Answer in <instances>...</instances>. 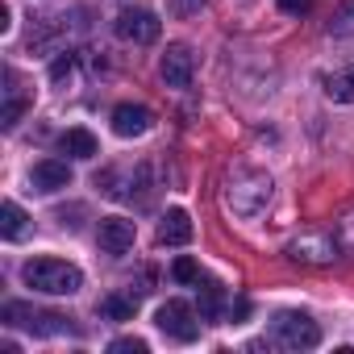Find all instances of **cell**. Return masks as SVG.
I'll list each match as a JSON object with an SVG mask.
<instances>
[{
    "label": "cell",
    "mask_w": 354,
    "mask_h": 354,
    "mask_svg": "<svg viewBox=\"0 0 354 354\" xmlns=\"http://www.w3.org/2000/svg\"><path fill=\"white\" fill-rule=\"evenodd\" d=\"M271 201V175L263 171H234L230 175V188H225V205L234 217H259Z\"/></svg>",
    "instance_id": "2"
},
{
    "label": "cell",
    "mask_w": 354,
    "mask_h": 354,
    "mask_svg": "<svg viewBox=\"0 0 354 354\" xmlns=\"http://www.w3.org/2000/svg\"><path fill=\"white\" fill-rule=\"evenodd\" d=\"M5 84H9V88H5V113H0V121H5V129H13V125L21 121V113L30 109V96L17 88V75H13V71H5Z\"/></svg>",
    "instance_id": "15"
},
{
    "label": "cell",
    "mask_w": 354,
    "mask_h": 354,
    "mask_svg": "<svg viewBox=\"0 0 354 354\" xmlns=\"http://www.w3.org/2000/svg\"><path fill=\"white\" fill-rule=\"evenodd\" d=\"M117 34H121L125 42H133V46H150V42H158L162 26H158V17L146 13V9H121V13H117Z\"/></svg>",
    "instance_id": "6"
},
{
    "label": "cell",
    "mask_w": 354,
    "mask_h": 354,
    "mask_svg": "<svg viewBox=\"0 0 354 354\" xmlns=\"http://www.w3.org/2000/svg\"><path fill=\"white\" fill-rule=\"evenodd\" d=\"M9 26H13L9 21V5H0V34H9Z\"/></svg>",
    "instance_id": "25"
},
{
    "label": "cell",
    "mask_w": 354,
    "mask_h": 354,
    "mask_svg": "<svg viewBox=\"0 0 354 354\" xmlns=\"http://www.w3.org/2000/svg\"><path fill=\"white\" fill-rule=\"evenodd\" d=\"M209 5V0H171V13L175 17H192V13H201Z\"/></svg>",
    "instance_id": "23"
},
{
    "label": "cell",
    "mask_w": 354,
    "mask_h": 354,
    "mask_svg": "<svg viewBox=\"0 0 354 354\" xmlns=\"http://www.w3.org/2000/svg\"><path fill=\"white\" fill-rule=\"evenodd\" d=\"M321 84H325V96H329L333 104H354V63H350V67L329 71Z\"/></svg>",
    "instance_id": "14"
},
{
    "label": "cell",
    "mask_w": 354,
    "mask_h": 354,
    "mask_svg": "<svg viewBox=\"0 0 354 354\" xmlns=\"http://www.w3.org/2000/svg\"><path fill=\"white\" fill-rule=\"evenodd\" d=\"M158 242L162 246H188L192 242V217L184 209H167V217L158 221Z\"/></svg>",
    "instance_id": "12"
},
{
    "label": "cell",
    "mask_w": 354,
    "mask_h": 354,
    "mask_svg": "<svg viewBox=\"0 0 354 354\" xmlns=\"http://www.w3.org/2000/svg\"><path fill=\"white\" fill-rule=\"evenodd\" d=\"M279 9H283L288 17H304V13L313 9V0H279Z\"/></svg>",
    "instance_id": "24"
},
{
    "label": "cell",
    "mask_w": 354,
    "mask_h": 354,
    "mask_svg": "<svg viewBox=\"0 0 354 354\" xmlns=\"http://www.w3.org/2000/svg\"><path fill=\"white\" fill-rule=\"evenodd\" d=\"M133 221H125V217H104L100 221V250L104 254H125L129 246H133Z\"/></svg>",
    "instance_id": "10"
},
{
    "label": "cell",
    "mask_w": 354,
    "mask_h": 354,
    "mask_svg": "<svg viewBox=\"0 0 354 354\" xmlns=\"http://www.w3.org/2000/svg\"><path fill=\"white\" fill-rule=\"evenodd\" d=\"M150 109L146 104H117L113 109V129L121 133V138H142L146 129H150Z\"/></svg>",
    "instance_id": "11"
},
{
    "label": "cell",
    "mask_w": 354,
    "mask_h": 354,
    "mask_svg": "<svg viewBox=\"0 0 354 354\" xmlns=\"http://www.w3.org/2000/svg\"><path fill=\"white\" fill-rule=\"evenodd\" d=\"M63 150H67L71 158H96L100 146H96V138H92L88 129H67V133H63Z\"/></svg>",
    "instance_id": "17"
},
{
    "label": "cell",
    "mask_w": 354,
    "mask_h": 354,
    "mask_svg": "<svg viewBox=\"0 0 354 354\" xmlns=\"http://www.w3.org/2000/svg\"><path fill=\"white\" fill-rule=\"evenodd\" d=\"M109 350L113 354H146V342L142 337H117V342H109Z\"/></svg>",
    "instance_id": "22"
},
{
    "label": "cell",
    "mask_w": 354,
    "mask_h": 354,
    "mask_svg": "<svg viewBox=\"0 0 354 354\" xmlns=\"http://www.w3.org/2000/svg\"><path fill=\"white\" fill-rule=\"evenodd\" d=\"M30 184H34V192H59V188H67L71 184V167L63 162V158H42V162H34V171H30Z\"/></svg>",
    "instance_id": "9"
},
{
    "label": "cell",
    "mask_w": 354,
    "mask_h": 354,
    "mask_svg": "<svg viewBox=\"0 0 354 354\" xmlns=\"http://www.w3.org/2000/svg\"><path fill=\"white\" fill-rule=\"evenodd\" d=\"M288 259L321 267V263H333V259H337V242L325 238V234H304V238H296V242L288 246Z\"/></svg>",
    "instance_id": "8"
},
{
    "label": "cell",
    "mask_w": 354,
    "mask_h": 354,
    "mask_svg": "<svg viewBox=\"0 0 354 354\" xmlns=\"http://www.w3.org/2000/svg\"><path fill=\"white\" fill-rule=\"evenodd\" d=\"M192 71H196V59H192V50H188L184 42H175V46L162 50L158 75H162L167 88H188V84H192Z\"/></svg>",
    "instance_id": "7"
},
{
    "label": "cell",
    "mask_w": 354,
    "mask_h": 354,
    "mask_svg": "<svg viewBox=\"0 0 354 354\" xmlns=\"http://www.w3.org/2000/svg\"><path fill=\"white\" fill-rule=\"evenodd\" d=\"M71 71H75V59H71V55H59V59H55V67H50V80H55V84H67V80H71Z\"/></svg>",
    "instance_id": "21"
},
{
    "label": "cell",
    "mask_w": 354,
    "mask_h": 354,
    "mask_svg": "<svg viewBox=\"0 0 354 354\" xmlns=\"http://www.w3.org/2000/svg\"><path fill=\"white\" fill-rule=\"evenodd\" d=\"M0 317H5L9 325H21V329L38 333V337H59V333H71V329H75L71 317L50 313V308H30V304H21V300H9L5 308H0Z\"/></svg>",
    "instance_id": "3"
},
{
    "label": "cell",
    "mask_w": 354,
    "mask_h": 354,
    "mask_svg": "<svg viewBox=\"0 0 354 354\" xmlns=\"http://www.w3.org/2000/svg\"><path fill=\"white\" fill-rule=\"evenodd\" d=\"M133 308H138V300H129V296H104L100 300V317H109V321H133Z\"/></svg>",
    "instance_id": "18"
},
{
    "label": "cell",
    "mask_w": 354,
    "mask_h": 354,
    "mask_svg": "<svg viewBox=\"0 0 354 354\" xmlns=\"http://www.w3.org/2000/svg\"><path fill=\"white\" fill-rule=\"evenodd\" d=\"M329 34H333V38H346V34H354V0H350V5H342V9L333 13V21H329Z\"/></svg>",
    "instance_id": "19"
},
{
    "label": "cell",
    "mask_w": 354,
    "mask_h": 354,
    "mask_svg": "<svg viewBox=\"0 0 354 354\" xmlns=\"http://www.w3.org/2000/svg\"><path fill=\"white\" fill-rule=\"evenodd\" d=\"M21 279H26V288L46 292V296H75L84 288V271L63 259H30L21 267Z\"/></svg>",
    "instance_id": "1"
},
{
    "label": "cell",
    "mask_w": 354,
    "mask_h": 354,
    "mask_svg": "<svg viewBox=\"0 0 354 354\" xmlns=\"http://www.w3.org/2000/svg\"><path fill=\"white\" fill-rule=\"evenodd\" d=\"M271 342L283 350H313L321 342V329L308 313H279L271 321Z\"/></svg>",
    "instance_id": "4"
},
{
    "label": "cell",
    "mask_w": 354,
    "mask_h": 354,
    "mask_svg": "<svg viewBox=\"0 0 354 354\" xmlns=\"http://www.w3.org/2000/svg\"><path fill=\"white\" fill-rule=\"evenodd\" d=\"M26 234H30V217L21 213L17 201H5V205H0V238H5V242H21Z\"/></svg>",
    "instance_id": "13"
},
{
    "label": "cell",
    "mask_w": 354,
    "mask_h": 354,
    "mask_svg": "<svg viewBox=\"0 0 354 354\" xmlns=\"http://www.w3.org/2000/svg\"><path fill=\"white\" fill-rule=\"evenodd\" d=\"M221 313H225V288L213 283V279H205V283H201V321L217 325Z\"/></svg>",
    "instance_id": "16"
},
{
    "label": "cell",
    "mask_w": 354,
    "mask_h": 354,
    "mask_svg": "<svg viewBox=\"0 0 354 354\" xmlns=\"http://www.w3.org/2000/svg\"><path fill=\"white\" fill-rule=\"evenodd\" d=\"M154 325H158L171 342H196V333H201V321H196L192 304H184V300H167V304H158Z\"/></svg>",
    "instance_id": "5"
},
{
    "label": "cell",
    "mask_w": 354,
    "mask_h": 354,
    "mask_svg": "<svg viewBox=\"0 0 354 354\" xmlns=\"http://www.w3.org/2000/svg\"><path fill=\"white\" fill-rule=\"evenodd\" d=\"M171 275H175V283H201V267L192 259H175Z\"/></svg>",
    "instance_id": "20"
}]
</instances>
